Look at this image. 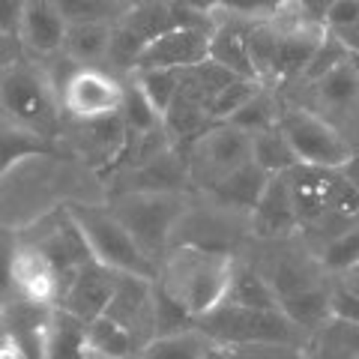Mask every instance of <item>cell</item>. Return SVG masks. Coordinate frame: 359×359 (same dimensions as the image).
<instances>
[{
	"label": "cell",
	"instance_id": "8fae6325",
	"mask_svg": "<svg viewBox=\"0 0 359 359\" xmlns=\"http://www.w3.org/2000/svg\"><path fill=\"white\" fill-rule=\"evenodd\" d=\"M278 126L285 129L290 147H294L302 165L341 168L347 162V156L353 153V144L347 141V135L309 105L285 99Z\"/></svg>",
	"mask_w": 359,
	"mask_h": 359
},
{
	"label": "cell",
	"instance_id": "836d02e7",
	"mask_svg": "<svg viewBox=\"0 0 359 359\" xmlns=\"http://www.w3.org/2000/svg\"><path fill=\"white\" fill-rule=\"evenodd\" d=\"M129 72L135 75V81L141 84L144 93H147L153 108L165 114V108L177 96L180 81H183V69H174V66H144V69H129Z\"/></svg>",
	"mask_w": 359,
	"mask_h": 359
},
{
	"label": "cell",
	"instance_id": "3957f363",
	"mask_svg": "<svg viewBox=\"0 0 359 359\" xmlns=\"http://www.w3.org/2000/svg\"><path fill=\"white\" fill-rule=\"evenodd\" d=\"M233 252L204 249V245H171L159 261V282L192 318L219 306L228 294Z\"/></svg>",
	"mask_w": 359,
	"mask_h": 359
},
{
	"label": "cell",
	"instance_id": "d6986e66",
	"mask_svg": "<svg viewBox=\"0 0 359 359\" xmlns=\"http://www.w3.org/2000/svg\"><path fill=\"white\" fill-rule=\"evenodd\" d=\"M249 231L252 240H282L299 233V216L287 171L269 174L261 198H257V204L249 212Z\"/></svg>",
	"mask_w": 359,
	"mask_h": 359
},
{
	"label": "cell",
	"instance_id": "7bdbcfd3",
	"mask_svg": "<svg viewBox=\"0 0 359 359\" xmlns=\"http://www.w3.org/2000/svg\"><path fill=\"white\" fill-rule=\"evenodd\" d=\"M25 45H21V39L15 36V33L9 30H0V69H6V66H13L15 60L25 57Z\"/></svg>",
	"mask_w": 359,
	"mask_h": 359
},
{
	"label": "cell",
	"instance_id": "bcb514c9",
	"mask_svg": "<svg viewBox=\"0 0 359 359\" xmlns=\"http://www.w3.org/2000/svg\"><path fill=\"white\" fill-rule=\"evenodd\" d=\"M341 174L347 177V183H353L359 189V150H353L351 156H347V162L341 165Z\"/></svg>",
	"mask_w": 359,
	"mask_h": 359
},
{
	"label": "cell",
	"instance_id": "e0dca14e",
	"mask_svg": "<svg viewBox=\"0 0 359 359\" xmlns=\"http://www.w3.org/2000/svg\"><path fill=\"white\" fill-rule=\"evenodd\" d=\"M105 183H108V195L135 192V189H147V192H192L189 159L186 150L180 147H168L147 162L111 174Z\"/></svg>",
	"mask_w": 359,
	"mask_h": 359
},
{
	"label": "cell",
	"instance_id": "b9f144b4",
	"mask_svg": "<svg viewBox=\"0 0 359 359\" xmlns=\"http://www.w3.org/2000/svg\"><path fill=\"white\" fill-rule=\"evenodd\" d=\"M359 21V0H330V6L323 9V25L327 30H339L344 25Z\"/></svg>",
	"mask_w": 359,
	"mask_h": 359
},
{
	"label": "cell",
	"instance_id": "60d3db41",
	"mask_svg": "<svg viewBox=\"0 0 359 359\" xmlns=\"http://www.w3.org/2000/svg\"><path fill=\"white\" fill-rule=\"evenodd\" d=\"M330 311L339 314V318H347V320H356L359 323V290L353 285H332L330 290Z\"/></svg>",
	"mask_w": 359,
	"mask_h": 359
},
{
	"label": "cell",
	"instance_id": "83f0119b",
	"mask_svg": "<svg viewBox=\"0 0 359 359\" xmlns=\"http://www.w3.org/2000/svg\"><path fill=\"white\" fill-rule=\"evenodd\" d=\"M219 356H224L222 344L210 339L198 323L171 335H156L141 353V359H219Z\"/></svg>",
	"mask_w": 359,
	"mask_h": 359
},
{
	"label": "cell",
	"instance_id": "cb8c5ba5",
	"mask_svg": "<svg viewBox=\"0 0 359 359\" xmlns=\"http://www.w3.org/2000/svg\"><path fill=\"white\" fill-rule=\"evenodd\" d=\"M114 21H69L63 36V54L75 66H108Z\"/></svg>",
	"mask_w": 359,
	"mask_h": 359
},
{
	"label": "cell",
	"instance_id": "4dcf8cb0",
	"mask_svg": "<svg viewBox=\"0 0 359 359\" xmlns=\"http://www.w3.org/2000/svg\"><path fill=\"white\" fill-rule=\"evenodd\" d=\"M282 108H285L282 90H276V87H269V84H261V87H257L255 93L228 117V123L240 126L243 132L255 135V132H261V129L276 126L278 117H282Z\"/></svg>",
	"mask_w": 359,
	"mask_h": 359
},
{
	"label": "cell",
	"instance_id": "5b68a950",
	"mask_svg": "<svg viewBox=\"0 0 359 359\" xmlns=\"http://www.w3.org/2000/svg\"><path fill=\"white\" fill-rule=\"evenodd\" d=\"M192 195L195 192H147V189H135V192L108 195V207L129 228L135 243L159 264L162 255L171 249V233Z\"/></svg>",
	"mask_w": 359,
	"mask_h": 359
},
{
	"label": "cell",
	"instance_id": "f546056e",
	"mask_svg": "<svg viewBox=\"0 0 359 359\" xmlns=\"http://www.w3.org/2000/svg\"><path fill=\"white\" fill-rule=\"evenodd\" d=\"M45 359H87V320L54 306L45 332Z\"/></svg>",
	"mask_w": 359,
	"mask_h": 359
},
{
	"label": "cell",
	"instance_id": "277c9868",
	"mask_svg": "<svg viewBox=\"0 0 359 359\" xmlns=\"http://www.w3.org/2000/svg\"><path fill=\"white\" fill-rule=\"evenodd\" d=\"M0 117L45 141L60 144L66 117L60 87L54 84V78L39 60L25 54L13 66L0 69Z\"/></svg>",
	"mask_w": 359,
	"mask_h": 359
},
{
	"label": "cell",
	"instance_id": "52a82bcc",
	"mask_svg": "<svg viewBox=\"0 0 359 359\" xmlns=\"http://www.w3.org/2000/svg\"><path fill=\"white\" fill-rule=\"evenodd\" d=\"M66 207H69L72 219L78 222L96 261H102L105 266L117 269V273H138L156 278L159 264L135 243L129 228L111 212L108 201H75V204Z\"/></svg>",
	"mask_w": 359,
	"mask_h": 359
},
{
	"label": "cell",
	"instance_id": "8992f818",
	"mask_svg": "<svg viewBox=\"0 0 359 359\" xmlns=\"http://www.w3.org/2000/svg\"><path fill=\"white\" fill-rule=\"evenodd\" d=\"M198 327L210 339L222 344V351L257 341H278L306 347L309 332L297 327L282 309H252V306H233V302H219L212 311L201 314Z\"/></svg>",
	"mask_w": 359,
	"mask_h": 359
},
{
	"label": "cell",
	"instance_id": "484cf974",
	"mask_svg": "<svg viewBox=\"0 0 359 359\" xmlns=\"http://www.w3.org/2000/svg\"><path fill=\"white\" fill-rule=\"evenodd\" d=\"M222 302H233V306H252V309H278V297L269 278L261 273V266L245 252H237L231 269L228 294Z\"/></svg>",
	"mask_w": 359,
	"mask_h": 359
},
{
	"label": "cell",
	"instance_id": "30bf717a",
	"mask_svg": "<svg viewBox=\"0 0 359 359\" xmlns=\"http://www.w3.org/2000/svg\"><path fill=\"white\" fill-rule=\"evenodd\" d=\"M189 159V180H192V192H207L224 180L231 171L252 159V135L233 126L228 120H219L195 138L186 147Z\"/></svg>",
	"mask_w": 359,
	"mask_h": 359
},
{
	"label": "cell",
	"instance_id": "74e56055",
	"mask_svg": "<svg viewBox=\"0 0 359 359\" xmlns=\"http://www.w3.org/2000/svg\"><path fill=\"white\" fill-rule=\"evenodd\" d=\"M66 21H117L126 13L123 0H54Z\"/></svg>",
	"mask_w": 359,
	"mask_h": 359
},
{
	"label": "cell",
	"instance_id": "7dc6e473",
	"mask_svg": "<svg viewBox=\"0 0 359 359\" xmlns=\"http://www.w3.org/2000/svg\"><path fill=\"white\" fill-rule=\"evenodd\" d=\"M351 63H353V69H356V75H359V54H351Z\"/></svg>",
	"mask_w": 359,
	"mask_h": 359
},
{
	"label": "cell",
	"instance_id": "9c48e42d",
	"mask_svg": "<svg viewBox=\"0 0 359 359\" xmlns=\"http://www.w3.org/2000/svg\"><path fill=\"white\" fill-rule=\"evenodd\" d=\"M252 240L249 212L231 210L219 201L195 192L171 233V245H204L219 252H243Z\"/></svg>",
	"mask_w": 359,
	"mask_h": 359
},
{
	"label": "cell",
	"instance_id": "7402d4cb",
	"mask_svg": "<svg viewBox=\"0 0 359 359\" xmlns=\"http://www.w3.org/2000/svg\"><path fill=\"white\" fill-rule=\"evenodd\" d=\"M66 15L60 13V6L54 0H27L21 9V21H18V39L25 45L27 57H54L63 48V36H66Z\"/></svg>",
	"mask_w": 359,
	"mask_h": 359
},
{
	"label": "cell",
	"instance_id": "c3c4849f",
	"mask_svg": "<svg viewBox=\"0 0 359 359\" xmlns=\"http://www.w3.org/2000/svg\"><path fill=\"white\" fill-rule=\"evenodd\" d=\"M123 4H126V6H132V4H138V0H123Z\"/></svg>",
	"mask_w": 359,
	"mask_h": 359
},
{
	"label": "cell",
	"instance_id": "d4e9b609",
	"mask_svg": "<svg viewBox=\"0 0 359 359\" xmlns=\"http://www.w3.org/2000/svg\"><path fill=\"white\" fill-rule=\"evenodd\" d=\"M302 356L311 359H359V323L330 314L309 332Z\"/></svg>",
	"mask_w": 359,
	"mask_h": 359
},
{
	"label": "cell",
	"instance_id": "f35d334b",
	"mask_svg": "<svg viewBox=\"0 0 359 359\" xmlns=\"http://www.w3.org/2000/svg\"><path fill=\"white\" fill-rule=\"evenodd\" d=\"M264 81L261 78H252V75H233L228 84H224L222 90H219V96L212 99V105H210V114H212V120H228L233 111H237L245 99H249L257 87H261Z\"/></svg>",
	"mask_w": 359,
	"mask_h": 359
},
{
	"label": "cell",
	"instance_id": "ee69618b",
	"mask_svg": "<svg viewBox=\"0 0 359 359\" xmlns=\"http://www.w3.org/2000/svg\"><path fill=\"white\" fill-rule=\"evenodd\" d=\"M27 0H0V30H9L18 36V21H21V9Z\"/></svg>",
	"mask_w": 359,
	"mask_h": 359
},
{
	"label": "cell",
	"instance_id": "ac0fdd59",
	"mask_svg": "<svg viewBox=\"0 0 359 359\" xmlns=\"http://www.w3.org/2000/svg\"><path fill=\"white\" fill-rule=\"evenodd\" d=\"M153 287L156 278L138 273H117L114 297H111L105 314L126 327L144 347L153 341L156 323H153Z\"/></svg>",
	"mask_w": 359,
	"mask_h": 359
},
{
	"label": "cell",
	"instance_id": "44dd1931",
	"mask_svg": "<svg viewBox=\"0 0 359 359\" xmlns=\"http://www.w3.org/2000/svg\"><path fill=\"white\" fill-rule=\"evenodd\" d=\"M13 287L18 297H27L33 302L57 306L60 299V273L54 261L39 245L27 243L18 233V245L13 255Z\"/></svg>",
	"mask_w": 359,
	"mask_h": 359
},
{
	"label": "cell",
	"instance_id": "7c38bea8",
	"mask_svg": "<svg viewBox=\"0 0 359 359\" xmlns=\"http://www.w3.org/2000/svg\"><path fill=\"white\" fill-rule=\"evenodd\" d=\"M126 96V78L111 66H75L60 81V102L66 117L93 120L117 114Z\"/></svg>",
	"mask_w": 359,
	"mask_h": 359
},
{
	"label": "cell",
	"instance_id": "9a60e30c",
	"mask_svg": "<svg viewBox=\"0 0 359 359\" xmlns=\"http://www.w3.org/2000/svg\"><path fill=\"white\" fill-rule=\"evenodd\" d=\"M51 309L18 294L6 299L0 306V359H45Z\"/></svg>",
	"mask_w": 359,
	"mask_h": 359
},
{
	"label": "cell",
	"instance_id": "d6a6232c",
	"mask_svg": "<svg viewBox=\"0 0 359 359\" xmlns=\"http://www.w3.org/2000/svg\"><path fill=\"white\" fill-rule=\"evenodd\" d=\"M54 147H60V144L45 141L39 135H33V132L0 117V177H4L18 159H25V156L39 153V150H54Z\"/></svg>",
	"mask_w": 359,
	"mask_h": 359
},
{
	"label": "cell",
	"instance_id": "4fadbf2b",
	"mask_svg": "<svg viewBox=\"0 0 359 359\" xmlns=\"http://www.w3.org/2000/svg\"><path fill=\"white\" fill-rule=\"evenodd\" d=\"M18 233L27 243L39 245L54 261V266H57V273H60V294H63V287L69 285V278L78 273V266H81L87 257H93L81 228H78V222L72 219L69 207H60V210L48 212V216L30 222L27 228H21Z\"/></svg>",
	"mask_w": 359,
	"mask_h": 359
},
{
	"label": "cell",
	"instance_id": "d590c367",
	"mask_svg": "<svg viewBox=\"0 0 359 359\" xmlns=\"http://www.w3.org/2000/svg\"><path fill=\"white\" fill-rule=\"evenodd\" d=\"M320 255V264L330 276H339V273H351V269L359 266V222L344 228L339 237H332Z\"/></svg>",
	"mask_w": 359,
	"mask_h": 359
},
{
	"label": "cell",
	"instance_id": "f1b7e54d",
	"mask_svg": "<svg viewBox=\"0 0 359 359\" xmlns=\"http://www.w3.org/2000/svg\"><path fill=\"white\" fill-rule=\"evenodd\" d=\"M144 344L108 314L87 320V359H141Z\"/></svg>",
	"mask_w": 359,
	"mask_h": 359
},
{
	"label": "cell",
	"instance_id": "1f68e13d",
	"mask_svg": "<svg viewBox=\"0 0 359 359\" xmlns=\"http://www.w3.org/2000/svg\"><path fill=\"white\" fill-rule=\"evenodd\" d=\"M252 159L261 165L266 174H282V171H290L294 165H299V156L294 153L285 129L278 126V123L252 135Z\"/></svg>",
	"mask_w": 359,
	"mask_h": 359
},
{
	"label": "cell",
	"instance_id": "6da1fadb",
	"mask_svg": "<svg viewBox=\"0 0 359 359\" xmlns=\"http://www.w3.org/2000/svg\"><path fill=\"white\" fill-rule=\"evenodd\" d=\"M75 201H108V183L63 147L30 153L0 177V224L15 231Z\"/></svg>",
	"mask_w": 359,
	"mask_h": 359
},
{
	"label": "cell",
	"instance_id": "ba28073f",
	"mask_svg": "<svg viewBox=\"0 0 359 359\" xmlns=\"http://www.w3.org/2000/svg\"><path fill=\"white\" fill-rule=\"evenodd\" d=\"M212 13H204L186 0H138L114 21V42H111V60L108 66L114 72H129L135 57L144 45H150L159 33L171 30L189 21H204Z\"/></svg>",
	"mask_w": 359,
	"mask_h": 359
},
{
	"label": "cell",
	"instance_id": "ab89813d",
	"mask_svg": "<svg viewBox=\"0 0 359 359\" xmlns=\"http://www.w3.org/2000/svg\"><path fill=\"white\" fill-rule=\"evenodd\" d=\"M18 245V231L9 224H0V306L15 297L13 287V255Z\"/></svg>",
	"mask_w": 359,
	"mask_h": 359
},
{
	"label": "cell",
	"instance_id": "4316f807",
	"mask_svg": "<svg viewBox=\"0 0 359 359\" xmlns=\"http://www.w3.org/2000/svg\"><path fill=\"white\" fill-rule=\"evenodd\" d=\"M269 174L264 171L255 159H249L245 165H240L237 171H231L224 180H219L212 189H207V198L219 201V204L231 207V210H240V212H252V207L257 204L264 186H266Z\"/></svg>",
	"mask_w": 359,
	"mask_h": 359
},
{
	"label": "cell",
	"instance_id": "7a4b0ae2",
	"mask_svg": "<svg viewBox=\"0 0 359 359\" xmlns=\"http://www.w3.org/2000/svg\"><path fill=\"white\" fill-rule=\"evenodd\" d=\"M294 192L299 237L320 252L332 237L359 222V189L347 183L341 168L294 165L287 171Z\"/></svg>",
	"mask_w": 359,
	"mask_h": 359
},
{
	"label": "cell",
	"instance_id": "2e32d148",
	"mask_svg": "<svg viewBox=\"0 0 359 359\" xmlns=\"http://www.w3.org/2000/svg\"><path fill=\"white\" fill-rule=\"evenodd\" d=\"M210 36H212V15L204 21H189L171 30L159 33L150 45H144L135 57L132 69L144 66H174V69H189L210 57Z\"/></svg>",
	"mask_w": 359,
	"mask_h": 359
},
{
	"label": "cell",
	"instance_id": "603a6c76",
	"mask_svg": "<svg viewBox=\"0 0 359 359\" xmlns=\"http://www.w3.org/2000/svg\"><path fill=\"white\" fill-rule=\"evenodd\" d=\"M212 114H210V105L201 99L195 90H189L183 81H180V90L177 96L171 99V105L165 108L162 114V126L168 132V138H171L174 147L186 150L189 144L195 138H201L210 126H212Z\"/></svg>",
	"mask_w": 359,
	"mask_h": 359
},
{
	"label": "cell",
	"instance_id": "f6af8a7d",
	"mask_svg": "<svg viewBox=\"0 0 359 359\" xmlns=\"http://www.w3.org/2000/svg\"><path fill=\"white\" fill-rule=\"evenodd\" d=\"M335 36L341 39V45L351 54H359V21H353V25H344V27H339V30H332Z\"/></svg>",
	"mask_w": 359,
	"mask_h": 359
},
{
	"label": "cell",
	"instance_id": "5bb4252c",
	"mask_svg": "<svg viewBox=\"0 0 359 359\" xmlns=\"http://www.w3.org/2000/svg\"><path fill=\"white\" fill-rule=\"evenodd\" d=\"M126 120L117 114L108 117H93V120H78V117H63L60 129V147L66 153L84 159L90 168H96L99 174H105L111 165L117 162V156L126 144Z\"/></svg>",
	"mask_w": 359,
	"mask_h": 359
},
{
	"label": "cell",
	"instance_id": "e575fe53",
	"mask_svg": "<svg viewBox=\"0 0 359 359\" xmlns=\"http://www.w3.org/2000/svg\"><path fill=\"white\" fill-rule=\"evenodd\" d=\"M123 78H126V96H123L120 114H123V120H126V129L129 132H150L156 126H162V114L153 108L147 93L141 90L138 81H135V75L123 72Z\"/></svg>",
	"mask_w": 359,
	"mask_h": 359
},
{
	"label": "cell",
	"instance_id": "ffe728a7",
	"mask_svg": "<svg viewBox=\"0 0 359 359\" xmlns=\"http://www.w3.org/2000/svg\"><path fill=\"white\" fill-rule=\"evenodd\" d=\"M114 285H117V269L105 266L96 257H87L78 266V273L69 278V285L63 287L57 306L75 311L84 320H93L99 314H105L111 297H114Z\"/></svg>",
	"mask_w": 359,
	"mask_h": 359
},
{
	"label": "cell",
	"instance_id": "8d00e7d4",
	"mask_svg": "<svg viewBox=\"0 0 359 359\" xmlns=\"http://www.w3.org/2000/svg\"><path fill=\"white\" fill-rule=\"evenodd\" d=\"M153 323H156V335H171V332L195 327L198 318H192V314H189L159 282H156V287H153Z\"/></svg>",
	"mask_w": 359,
	"mask_h": 359
}]
</instances>
